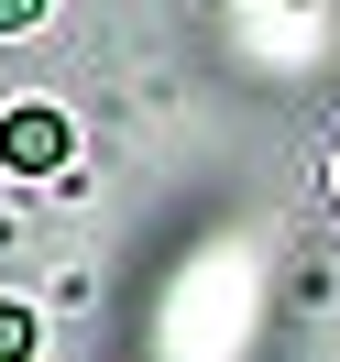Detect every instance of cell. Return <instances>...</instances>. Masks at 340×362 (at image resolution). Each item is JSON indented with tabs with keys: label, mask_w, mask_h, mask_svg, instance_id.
Segmentation results:
<instances>
[{
	"label": "cell",
	"mask_w": 340,
	"mask_h": 362,
	"mask_svg": "<svg viewBox=\"0 0 340 362\" xmlns=\"http://www.w3.org/2000/svg\"><path fill=\"white\" fill-rule=\"evenodd\" d=\"M0 165L11 176H55L66 165V110H0Z\"/></svg>",
	"instance_id": "obj_1"
},
{
	"label": "cell",
	"mask_w": 340,
	"mask_h": 362,
	"mask_svg": "<svg viewBox=\"0 0 340 362\" xmlns=\"http://www.w3.org/2000/svg\"><path fill=\"white\" fill-rule=\"evenodd\" d=\"M23 351H33V318H23V308H0V362H23Z\"/></svg>",
	"instance_id": "obj_2"
},
{
	"label": "cell",
	"mask_w": 340,
	"mask_h": 362,
	"mask_svg": "<svg viewBox=\"0 0 340 362\" xmlns=\"http://www.w3.org/2000/svg\"><path fill=\"white\" fill-rule=\"evenodd\" d=\"M45 23V0H0V33H33Z\"/></svg>",
	"instance_id": "obj_3"
}]
</instances>
